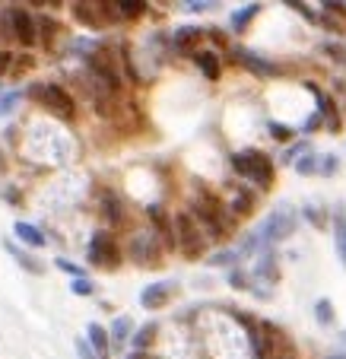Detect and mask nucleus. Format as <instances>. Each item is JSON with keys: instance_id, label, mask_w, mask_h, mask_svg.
Masks as SVG:
<instances>
[{"instance_id": "nucleus-27", "label": "nucleus", "mask_w": 346, "mask_h": 359, "mask_svg": "<svg viewBox=\"0 0 346 359\" xmlns=\"http://www.w3.org/2000/svg\"><path fill=\"white\" fill-rule=\"evenodd\" d=\"M318 165H321V156H314V153H305V156L292 165V169L299 172V175H318Z\"/></svg>"}, {"instance_id": "nucleus-31", "label": "nucleus", "mask_w": 346, "mask_h": 359, "mask_svg": "<svg viewBox=\"0 0 346 359\" xmlns=\"http://www.w3.org/2000/svg\"><path fill=\"white\" fill-rule=\"evenodd\" d=\"M55 267H61V271H64V273H70L74 280H86V267L74 264V261H67V258H57V261H55Z\"/></svg>"}, {"instance_id": "nucleus-28", "label": "nucleus", "mask_w": 346, "mask_h": 359, "mask_svg": "<svg viewBox=\"0 0 346 359\" xmlns=\"http://www.w3.org/2000/svg\"><path fill=\"white\" fill-rule=\"evenodd\" d=\"M267 130H270V137H273V140H279V143H289L292 137H296V130L286 128V124H279V121H270V124H267Z\"/></svg>"}, {"instance_id": "nucleus-40", "label": "nucleus", "mask_w": 346, "mask_h": 359, "mask_svg": "<svg viewBox=\"0 0 346 359\" xmlns=\"http://www.w3.org/2000/svg\"><path fill=\"white\" fill-rule=\"evenodd\" d=\"M321 22H324V26H327V29H333V32H337V35H340V32H346V22L333 20V16H331V13H324V16H321Z\"/></svg>"}, {"instance_id": "nucleus-43", "label": "nucleus", "mask_w": 346, "mask_h": 359, "mask_svg": "<svg viewBox=\"0 0 346 359\" xmlns=\"http://www.w3.org/2000/svg\"><path fill=\"white\" fill-rule=\"evenodd\" d=\"M184 7H188V10H194V13H200V10H213V7H216V4H213V0H207V4H197V0H188Z\"/></svg>"}, {"instance_id": "nucleus-29", "label": "nucleus", "mask_w": 346, "mask_h": 359, "mask_svg": "<svg viewBox=\"0 0 346 359\" xmlns=\"http://www.w3.org/2000/svg\"><path fill=\"white\" fill-rule=\"evenodd\" d=\"M302 213H305V219L314 226V229H324V226H327L324 210H321V207H314V203H308V207H305V210H302Z\"/></svg>"}, {"instance_id": "nucleus-25", "label": "nucleus", "mask_w": 346, "mask_h": 359, "mask_svg": "<svg viewBox=\"0 0 346 359\" xmlns=\"http://www.w3.org/2000/svg\"><path fill=\"white\" fill-rule=\"evenodd\" d=\"M314 318H318L321 327L333 325V302L331 299H318V302H314Z\"/></svg>"}, {"instance_id": "nucleus-37", "label": "nucleus", "mask_w": 346, "mask_h": 359, "mask_svg": "<svg viewBox=\"0 0 346 359\" xmlns=\"http://www.w3.org/2000/svg\"><path fill=\"white\" fill-rule=\"evenodd\" d=\"M318 128H324V115H321V111H314V115L308 118L305 124H302V130H305V134H314Z\"/></svg>"}, {"instance_id": "nucleus-41", "label": "nucleus", "mask_w": 346, "mask_h": 359, "mask_svg": "<svg viewBox=\"0 0 346 359\" xmlns=\"http://www.w3.org/2000/svg\"><path fill=\"white\" fill-rule=\"evenodd\" d=\"M10 61H16V57L10 55V51H0V76H4V74H10V70H13V64H10Z\"/></svg>"}, {"instance_id": "nucleus-45", "label": "nucleus", "mask_w": 346, "mask_h": 359, "mask_svg": "<svg viewBox=\"0 0 346 359\" xmlns=\"http://www.w3.org/2000/svg\"><path fill=\"white\" fill-rule=\"evenodd\" d=\"M207 35H210V39L216 41V45H226V39H223V32H219V29H210V32H207Z\"/></svg>"}, {"instance_id": "nucleus-46", "label": "nucleus", "mask_w": 346, "mask_h": 359, "mask_svg": "<svg viewBox=\"0 0 346 359\" xmlns=\"http://www.w3.org/2000/svg\"><path fill=\"white\" fill-rule=\"evenodd\" d=\"M127 359H153V356H146V353H130Z\"/></svg>"}, {"instance_id": "nucleus-11", "label": "nucleus", "mask_w": 346, "mask_h": 359, "mask_svg": "<svg viewBox=\"0 0 346 359\" xmlns=\"http://www.w3.org/2000/svg\"><path fill=\"white\" fill-rule=\"evenodd\" d=\"M175 290H178L175 280H162V283H153V286H146V290L140 292V305H143V309H150V312H156V309L169 305V299L175 296Z\"/></svg>"}, {"instance_id": "nucleus-16", "label": "nucleus", "mask_w": 346, "mask_h": 359, "mask_svg": "<svg viewBox=\"0 0 346 359\" xmlns=\"http://www.w3.org/2000/svg\"><path fill=\"white\" fill-rule=\"evenodd\" d=\"M194 64H197V70H200V74H204L207 80H213V83H216V80H219V74H223L216 51H197V55H194Z\"/></svg>"}, {"instance_id": "nucleus-4", "label": "nucleus", "mask_w": 346, "mask_h": 359, "mask_svg": "<svg viewBox=\"0 0 346 359\" xmlns=\"http://www.w3.org/2000/svg\"><path fill=\"white\" fill-rule=\"evenodd\" d=\"M127 258L137 267H162L165 245L159 242V236L153 229H137L127 242Z\"/></svg>"}, {"instance_id": "nucleus-24", "label": "nucleus", "mask_w": 346, "mask_h": 359, "mask_svg": "<svg viewBox=\"0 0 346 359\" xmlns=\"http://www.w3.org/2000/svg\"><path fill=\"white\" fill-rule=\"evenodd\" d=\"M153 337H156V325L150 321V325H143L140 331L130 337V344H134V353H143L146 346H153Z\"/></svg>"}, {"instance_id": "nucleus-47", "label": "nucleus", "mask_w": 346, "mask_h": 359, "mask_svg": "<svg viewBox=\"0 0 346 359\" xmlns=\"http://www.w3.org/2000/svg\"><path fill=\"white\" fill-rule=\"evenodd\" d=\"M0 169H4V156H0Z\"/></svg>"}, {"instance_id": "nucleus-17", "label": "nucleus", "mask_w": 346, "mask_h": 359, "mask_svg": "<svg viewBox=\"0 0 346 359\" xmlns=\"http://www.w3.org/2000/svg\"><path fill=\"white\" fill-rule=\"evenodd\" d=\"M4 248L10 251V258H16V264H20L22 271L35 273V277H39V273H45V264H41L39 258H32V255H26V251H22V248H16L13 242H4Z\"/></svg>"}, {"instance_id": "nucleus-5", "label": "nucleus", "mask_w": 346, "mask_h": 359, "mask_svg": "<svg viewBox=\"0 0 346 359\" xmlns=\"http://www.w3.org/2000/svg\"><path fill=\"white\" fill-rule=\"evenodd\" d=\"M175 236H178V251H181L184 258H191V261L204 258L210 238H207V232L200 229V223L191 213H175Z\"/></svg>"}, {"instance_id": "nucleus-35", "label": "nucleus", "mask_w": 346, "mask_h": 359, "mask_svg": "<svg viewBox=\"0 0 346 359\" xmlns=\"http://www.w3.org/2000/svg\"><path fill=\"white\" fill-rule=\"evenodd\" d=\"M20 99H22V93H7V95H0V118L4 115H10V111L20 105Z\"/></svg>"}, {"instance_id": "nucleus-15", "label": "nucleus", "mask_w": 346, "mask_h": 359, "mask_svg": "<svg viewBox=\"0 0 346 359\" xmlns=\"http://www.w3.org/2000/svg\"><path fill=\"white\" fill-rule=\"evenodd\" d=\"M86 340H89V346H92V353L99 359H109L111 356V334L105 331L102 325H89L86 327Z\"/></svg>"}, {"instance_id": "nucleus-48", "label": "nucleus", "mask_w": 346, "mask_h": 359, "mask_svg": "<svg viewBox=\"0 0 346 359\" xmlns=\"http://www.w3.org/2000/svg\"><path fill=\"white\" fill-rule=\"evenodd\" d=\"M331 359H346V356H331Z\"/></svg>"}, {"instance_id": "nucleus-26", "label": "nucleus", "mask_w": 346, "mask_h": 359, "mask_svg": "<svg viewBox=\"0 0 346 359\" xmlns=\"http://www.w3.org/2000/svg\"><path fill=\"white\" fill-rule=\"evenodd\" d=\"M238 258H242V251L238 248H226V251H216L210 258V264L216 267H238Z\"/></svg>"}, {"instance_id": "nucleus-38", "label": "nucleus", "mask_w": 346, "mask_h": 359, "mask_svg": "<svg viewBox=\"0 0 346 359\" xmlns=\"http://www.w3.org/2000/svg\"><path fill=\"white\" fill-rule=\"evenodd\" d=\"M76 356H80V359H99V356L92 353V346H89V340H86V337L76 340Z\"/></svg>"}, {"instance_id": "nucleus-6", "label": "nucleus", "mask_w": 346, "mask_h": 359, "mask_svg": "<svg viewBox=\"0 0 346 359\" xmlns=\"http://www.w3.org/2000/svg\"><path fill=\"white\" fill-rule=\"evenodd\" d=\"M86 258L92 267H105V271H118L124 261L121 255V245H118V238L111 236V232H95L92 238H89V248H86Z\"/></svg>"}, {"instance_id": "nucleus-7", "label": "nucleus", "mask_w": 346, "mask_h": 359, "mask_svg": "<svg viewBox=\"0 0 346 359\" xmlns=\"http://www.w3.org/2000/svg\"><path fill=\"white\" fill-rule=\"evenodd\" d=\"M7 29L16 41H22L26 48H32L39 41V20L29 13L26 7H7Z\"/></svg>"}, {"instance_id": "nucleus-12", "label": "nucleus", "mask_w": 346, "mask_h": 359, "mask_svg": "<svg viewBox=\"0 0 346 359\" xmlns=\"http://www.w3.org/2000/svg\"><path fill=\"white\" fill-rule=\"evenodd\" d=\"M232 57H235L242 67H248L251 74H258V76H277V74H283V70L277 67V64H270V61H264L261 55H254V51H248V48H232L229 51Z\"/></svg>"}, {"instance_id": "nucleus-36", "label": "nucleus", "mask_w": 346, "mask_h": 359, "mask_svg": "<svg viewBox=\"0 0 346 359\" xmlns=\"http://www.w3.org/2000/svg\"><path fill=\"white\" fill-rule=\"evenodd\" d=\"M321 51H324V55H331V57H333V61H337V64H343V57H346L343 45H337V41H327V45L321 48Z\"/></svg>"}, {"instance_id": "nucleus-32", "label": "nucleus", "mask_w": 346, "mask_h": 359, "mask_svg": "<svg viewBox=\"0 0 346 359\" xmlns=\"http://www.w3.org/2000/svg\"><path fill=\"white\" fill-rule=\"evenodd\" d=\"M337 169H340V159H337V156H333V153H327V156H321V165H318V175L331 178V175H337Z\"/></svg>"}, {"instance_id": "nucleus-19", "label": "nucleus", "mask_w": 346, "mask_h": 359, "mask_svg": "<svg viewBox=\"0 0 346 359\" xmlns=\"http://www.w3.org/2000/svg\"><path fill=\"white\" fill-rule=\"evenodd\" d=\"M229 210L235 213V217H251L254 213V191L251 188H238L235 197H232Z\"/></svg>"}, {"instance_id": "nucleus-20", "label": "nucleus", "mask_w": 346, "mask_h": 359, "mask_svg": "<svg viewBox=\"0 0 346 359\" xmlns=\"http://www.w3.org/2000/svg\"><path fill=\"white\" fill-rule=\"evenodd\" d=\"M92 10H99V7H95V4H86V0H80V4H74V7H70V13H74V20L83 22V26L99 29V26H102V16H95Z\"/></svg>"}, {"instance_id": "nucleus-13", "label": "nucleus", "mask_w": 346, "mask_h": 359, "mask_svg": "<svg viewBox=\"0 0 346 359\" xmlns=\"http://www.w3.org/2000/svg\"><path fill=\"white\" fill-rule=\"evenodd\" d=\"M204 35L207 32L200 26H181L175 35H172V48H175V51H181V55L194 57L197 55V45L204 41Z\"/></svg>"}, {"instance_id": "nucleus-23", "label": "nucleus", "mask_w": 346, "mask_h": 359, "mask_svg": "<svg viewBox=\"0 0 346 359\" xmlns=\"http://www.w3.org/2000/svg\"><path fill=\"white\" fill-rule=\"evenodd\" d=\"M146 10H150L146 0H118V13H121V20H137V16H143Z\"/></svg>"}, {"instance_id": "nucleus-33", "label": "nucleus", "mask_w": 346, "mask_h": 359, "mask_svg": "<svg viewBox=\"0 0 346 359\" xmlns=\"http://www.w3.org/2000/svg\"><path fill=\"white\" fill-rule=\"evenodd\" d=\"M229 283L235 286V290H251V277H248L242 267H232L229 271Z\"/></svg>"}, {"instance_id": "nucleus-18", "label": "nucleus", "mask_w": 346, "mask_h": 359, "mask_svg": "<svg viewBox=\"0 0 346 359\" xmlns=\"http://www.w3.org/2000/svg\"><path fill=\"white\" fill-rule=\"evenodd\" d=\"M13 232H16V238H20L22 245H29V248H41V245H45V236H41V229H35V226L26 223V219H16Z\"/></svg>"}, {"instance_id": "nucleus-44", "label": "nucleus", "mask_w": 346, "mask_h": 359, "mask_svg": "<svg viewBox=\"0 0 346 359\" xmlns=\"http://www.w3.org/2000/svg\"><path fill=\"white\" fill-rule=\"evenodd\" d=\"M16 61H20V64H13V74H22V70H29V67H32V57H29V55L16 57Z\"/></svg>"}, {"instance_id": "nucleus-14", "label": "nucleus", "mask_w": 346, "mask_h": 359, "mask_svg": "<svg viewBox=\"0 0 346 359\" xmlns=\"http://www.w3.org/2000/svg\"><path fill=\"white\" fill-rule=\"evenodd\" d=\"M331 232H333V248H337L340 264L346 267V207H337L331 217Z\"/></svg>"}, {"instance_id": "nucleus-30", "label": "nucleus", "mask_w": 346, "mask_h": 359, "mask_svg": "<svg viewBox=\"0 0 346 359\" xmlns=\"http://www.w3.org/2000/svg\"><path fill=\"white\" fill-rule=\"evenodd\" d=\"M55 32H57V26H55V20H39V41H45L48 48H51V41H55Z\"/></svg>"}, {"instance_id": "nucleus-21", "label": "nucleus", "mask_w": 346, "mask_h": 359, "mask_svg": "<svg viewBox=\"0 0 346 359\" xmlns=\"http://www.w3.org/2000/svg\"><path fill=\"white\" fill-rule=\"evenodd\" d=\"M261 10H264V7H261V4H244V7H238L235 13H232V32H238V35H242L244 29H248V22H251L254 16L261 13Z\"/></svg>"}, {"instance_id": "nucleus-39", "label": "nucleus", "mask_w": 346, "mask_h": 359, "mask_svg": "<svg viewBox=\"0 0 346 359\" xmlns=\"http://www.w3.org/2000/svg\"><path fill=\"white\" fill-rule=\"evenodd\" d=\"M70 290H74L76 296H92V290H95V286L89 283V280H74V286H70Z\"/></svg>"}, {"instance_id": "nucleus-42", "label": "nucleus", "mask_w": 346, "mask_h": 359, "mask_svg": "<svg viewBox=\"0 0 346 359\" xmlns=\"http://www.w3.org/2000/svg\"><path fill=\"white\" fill-rule=\"evenodd\" d=\"M324 13H331V16H340V20H346V4H324Z\"/></svg>"}, {"instance_id": "nucleus-22", "label": "nucleus", "mask_w": 346, "mask_h": 359, "mask_svg": "<svg viewBox=\"0 0 346 359\" xmlns=\"http://www.w3.org/2000/svg\"><path fill=\"white\" fill-rule=\"evenodd\" d=\"M130 331H134V321L130 318H115V325L109 327V334H111V350H121L124 344H127V337H130Z\"/></svg>"}, {"instance_id": "nucleus-10", "label": "nucleus", "mask_w": 346, "mask_h": 359, "mask_svg": "<svg viewBox=\"0 0 346 359\" xmlns=\"http://www.w3.org/2000/svg\"><path fill=\"white\" fill-rule=\"evenodd\" d=\"M146 219H150V226H153V232H156L159 238H162V245L165 248H178V236H175V219H169L165 217V210L162 207H146Z\"/></svg>"}, {"instance_id": "nucleus-9", "label": "nucleus", "mask_w": 346, "mask_h": 359, "mask_svg": "<svg viewBox=\"0 0 346 359\" xmlns=\"http://www.w3.org/2000/svg\"><path fill=\"white\" fill-rule=\"evenodd\" d=\"M99 213H102V219L111 229H121V226L127 223V203H124V197L115 194V191H105V194L99 197Z\"/></svg>"}, {"instance_id": "nucleus-2", "label": "nucleus", "mask_w": 346, "mask_h": 359, "mask_svg": "<svg viewBox=\"0 0 346 359\" xmlns=\"http://www.w3.org/2000/svg\"><path fill=\"white\" fill-rule=\"evenodd\" d=\"M229 163H232V169L242 178H248L254 188H261V191L273 188L277 165H273V159L267 156V153H261V149H242V153H232Z\"/></svg>"}, {"instance_id": "nucleus-8", "label": "nucleus", "mask_w": 346, "mask_h": 359, "mask_svg": "<svg viewBox=\"0 0 346 359\" xmlns=\"http://www.w3.org/2000/svg\"><path fill=\"white\" fill-rule=\"evenodd\" d=\"M308 86V93L318 99V111L324 115V128L331 130V134H340L343 130V118H340V111H337V102H333V95H327L324 89L318 86V83H305Z\"/></svg>"}, {"instance_id": "nucleus-34", "label": "nucleus", "mask_w": 346, "mask_h": 359, "mask_svg": "<svg viewBox=\"0 0 346 359\" xmlns=\"http://www.w3.org/2000/svg\"><path fill=\"white\" fill-rule=\"evenodd\" d=\"M286 7H289V10H296V13H299V16H305L308 22H321V16L314 13V10L308 7V4H302V0H289V4H286Z\"/></svg>"}, {"instance_id": "nucleus-1", "label": "nucleus", "mask_w": 346, "mask_h": 359, "mask_svg": "<svg viewBox=\"0 0 346 359\" xmlns=\"http://www.w3.org/2000/svg\"><path fill=\"white\" fill-rule=\"evenodd\" d=\"M188 213L200 223V229H204L207 238H213V242H223V238L232 232V217H229L232 210L219 201V197H213L210 191H204L200 197H194Z\"/></svg>"}, {"instance_id": "nucleus-3", "label": "nucleus", "mask_w": 346, "mask_h": 359, "mask_svg": "<svg viewBox=\"0 0 346 359\" xmlns=\"http://www.w3.org/2000/svg\"><path fill=\"white\" fill-rule=\"evenodd\" d=\"M29 99L39 102L45 111H55L57 118H67V121L76 115L74 95L64 86H57V83H32V86H29Z\"/></svg>"}]
</instances>
